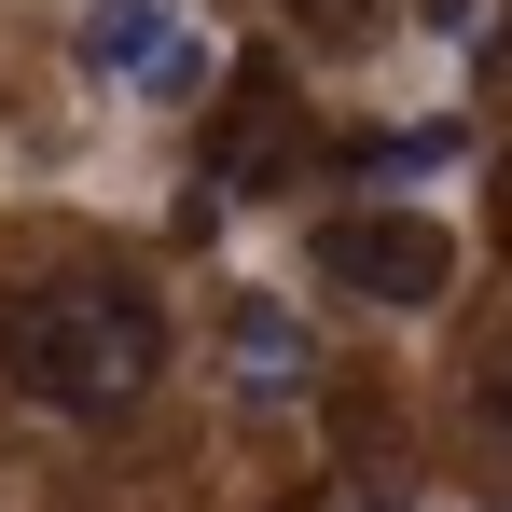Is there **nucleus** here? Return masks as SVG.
I'll list each match as a JSON object with an SVG mask.
<instances>
[{"label":"nucleus","mask_w":512,"mask_h":512,"mask_svg":"<svg viewBox=\"0 0 512 512\" xmlns=\"http://www.w3.org/2000/svg\"><path fill=\"white\" fill-rule=\"evenodd\" d=\"M0 360H14V388L56 402V416H125V402L167 374V319H153V291H125V277H42V291H14Z\"/></svg>","instance_id":"f257e3e1"},{"label":"nucleus","mask_w":512,"mask_h":512,"mask_svg":"<svg viewBox=\"0 0 512 512\" xmlns=\"http://www.w3.org/2000/svg\"><path fill=\"white\" fill-rule=\"evenodd\" d=\"M305 263H319L333 291H360V305H388V319H416V305L457 291V236H443L429 208H333Z\"/></svg>","instance_id":"f03ea898"},{"label":"nucleus","mask_w":512,"mask_h":512,"mask_svg":"<svg viewBox=\"0 0 512 512\" xmlns=\"http://www.w3.org/2000/svg\"><path fill=\"white\" fill-rule=\"evenodd\" d=\"M84 70L125 97H153V111H180V97H208V28L180 14V0H84Z\"/></svg>","instance_id":"7ed1b4c3"},{"label":"nucleus","mask_w":512,"mask_h":512,"mask_svg":"<svg viewBox=\"0 0 512 512\" xmlns=\"http://www.w3.org/2000/svg\"><path fill=\"white\" fill-rule=\"evenodd\" d=\"M305 167V97H291V70H236V97H222V139H208V180L222 194H277V180Z\"/></svg>","instance_id":"20e7f679"},{"label":"nucleus","mask_w":512,"mask_h":512,"mask_svg":"<svg viewBox=\"0 0 512 512\" xmlns=\"http://www.w3.org/2000/svg\"><path fill=\"white\" fill-rule=\"evenodd\" d=\"M416 28H429V42H471V28H485V0H416Z\"/></svg>","instance_id":"39448f33"},{"label":"nucleus","mask_w":512,"mask_h":512,"mask_svg":"<svg viewBox=\"0 0 512 512\" xmlns=\"http://www.w3.org/2000/svg\"><path fill=\"white\" fill-rule=\"evenodd\" d=\"M499 236H512V153H499Z\"/></svg>","instance_id":"423d86ee"},{"label":"nucleus","mask_w":512,"mask_h":512,"mask_svg":"<svg viewBox=\"0 0 512 512\" xmlns=\"http://www.w3.org/2000/svg\"><path fill=\"white\" fill-rule=\"evenodd\" d=\"M499 429H512V374H499Z\"/></svg>","instance_id":"0eeeda50"}]
</instances>
